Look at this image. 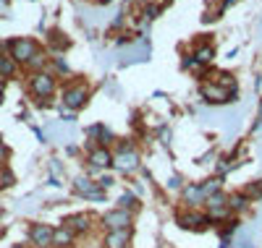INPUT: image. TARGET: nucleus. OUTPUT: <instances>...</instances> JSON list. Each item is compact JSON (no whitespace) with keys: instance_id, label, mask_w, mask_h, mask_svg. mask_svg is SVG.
<instances>
[{"instance_id":"obj_8","label":"nucleus","mask_w":262,"mask_h":248,"mask_svg":"<svg viewBox=\"0 0 262 248\" xmlns=\"http://www.w3.org/2000/svg\"><path fill=\"white\" fill-rule=\"evenodd\" d=\"M202 97L210 102V105H226V102H233L236 94L226 92V89L217 84V81H205L202 84Z\"/></svg>"},{"instance_id":"obj_27","label":"nucleus","mask_w":262,"mask_h":248,"mask_svg":"<svg viewBox=\"0 0 262 248\" xmlns=\"http://www.w3.org/2000/svg\"><path fill=\"white\" fill-rule=\"evenodd\" d=\"M8 157V149H6V141H3V136H0V162H3Z\"/></svg>"},{"instance_id":"obj_23","label":"nucleus","mask_w":262,"mask_h":248,"mask_svg":"<svg viewBox=\"0 0 262 248\" xmlns=\"http://www.w3.org/2000/svg\"><path fill=\"white\" fill-rule=\"evenodd\" d=\"M45 63H48V55H45V53H37V55H34V58H32L27 65H29V68H32L34 73H39L42 68H45Z\"/></svg>"},{"instance_id":"obj_21","label":"nucleus","mask_w":262,"mask_h":248,"mask_svg":"<svg viewBox=\"0 0 262 248\" xmlns=\"http://www.w3.org/2000/svg\"><path fill=\"white\" fill-rule=\"evenodd\" d=\"M139 207V199L134 196V193H123L121 199H118V209H126V212H134Z\"/></svg>"},{"instance_id":"obj_31","label":"nucleus","mask_w":262,"mask_h":248,"mask_svg":"<svg viewBox=\"0 0 262 248\" xmlns=\"http://www.w3.org/2000/svg\"><path fill=\"white\" fill-rule=\"evenodd\" d=\"M259 115H262V105H259Z\"/></svg>"},{"instance_id":"obj_16","label":"nucleus","mask_w":262,"mask_h":248,"mask_svg":"<svg viewBox=\"0 0 262 248\" xmlns=\"http://www.w3.org/2000/svg\"><path fill=\"white\" fill-rule=\"evenodd\" d=\"M200 188H202V193H205V199H210V196H215V193H221L223 191V178H210V180H205V183H200Z\"/></svg>"},{"instance_id":"obj_10","label":"nucleus","mask_w":262,"mask_h":248,"mask_svg":"<svg viewBox=\"0 0 262 248\" xmlns=\"http://www.w3.org/2000/svg\"><path fill=\"white\" fill-rule=\"evenodd\" d=\"M92 225H95V219H92V214H86V212H79V214H71V217L63 219V228H69V230L76 233V235L90 233Z\"/></svg>"},{"instance_id":"obj_22","label":"nucleus","mask_w":262,"mask_h":248,"mask_svg":"<svg viewBox=\"0 0 262 248\" xmlns=\"http://www.w3.org/2000/svg\"><path fill=\"white\" fill-rule=\"evenodd\" d=\"M242 193H244L249 201H252V199H262V180H254V183H249Z\"/></svg>"},{"instance_id":"obj_5","label":"nucleus","mask_w":262,"mask_h":248,"mask_svg":"<svg viewBox=\"0 0 262 248\" xmlns=\"http://www.w3.org/2000/svg\"><path fill=\"white\" fill-rule=\"evenodd\" d=\"M113 167L121 170V172L137 170V167H139V152L131 146V144H123V146L118 149V154L113 157Z\"/></svg>"},{"instance_id":"obj_13","label":"nucleus","mask_w":262,"mask_h":248,"mask_svg":"<svg viewBox=\"0 0 262 248\" xmlns=\"http://www.w3.org/2000/svg\"><path fill=\"white\" fill-rule=\"evenodd\" d=\"M90 165H92V170H105V167H111V165H113L111 149H107V146H95V149L90 152Z\"/></svg>"},{"instance_id":"obj_4","label":"nucleus","mask_w":262,"mask_h":248,"mask_svg":"<svg viewBox=\"0 0 262 248\" xmlns=\"http://www.w3.org/2000/svg\"><path fill=\"white\" fill-rule=\"evenodd\" d=\"M86 100H90V89H86V84H69L63 92V105L69 110H81L86 105Z\"/></svg>"},{"instance_id":"obj_12","label":"nucleus","mask_w":262,"mask_h":248,"mask_svg":"<svg viewBox=\"0 0 262 248\" xmlns=\"http://www.w3.org/2000/svg\"><path fill=\"white\" fill-rule=\"evenodd\" d=\"M131 235H134V230H113V233H105L102 245H105V248H128V245H131Z\"/></svg>"},{"instance_id":"obj_1","label":"nucleus","mask_w":262,"mask_h":248,"mask_svg":"<svg viewBox=\"0 0 262 248\" xmlns=\"http://www.w3.org/2000/svg\"><path fill=\"white\" fill-rule=\"evenodd\" d=\"M8 50H11L8 55L16 60V65H18V63L27 65V63L39 53V44H37L34 39H29V37H18V39H11V42H8Z\"/></svg>"},{"instance_id":"obj_7","label":"nucleus","mask_w":262,"mask_h":248,"mask_svg":"<svg viewBox=\"0 0 262 248\" xmlns=\"http://www.w3.org/2000/svg\"><path fill=\"white\" fill-rule=\"evenodd\" d=\"M176 222H179V228H184V230H205L207 225H210L207 214L196 212V209H184V212H179V214H176Z\"/></svg>"},{"instance_id":"obj_19","label":"nucleus","mask_w":262,"mask_h":248,"mask_svg":"<svg viewBox=\"0 0 262 248\" xmlns=\"http://www.w3.org/2000/svg\"><path fill=\"white\" fill-rule=\"evenodd\" d=\"M223 207H228V193H215V196H210V199H205V209L207 212H212V209H223Z\"/></svg>"},{"instance_id":"obj_15","label":"nucleus","mask_w":262,"mask_h":248,"mask_svg":"<svg viewBox=\"0 0 262 248\" xmlns=\"http://www.w3.org/2000/svg\"><path fill=\"white\" fill-rule=\"evenodd\" d=\"M247 207H249V199H247L242 191L228 193V209H231V214H233V212H244Z\"/></svg>"},{"instance_id":"obj_9","label":"nucleus","mask_w":262,"mask_h":248,"mask_svg":"<svg viewBox=\"0 0 262 248\" xmlns=\"http://www.w3.org/2000/svg\"><path fill=\"white\" fill-rule=\"evenodd\" d=\"M74 191L84 199H92V201H102L105 199V191L97 186V180L92 178H76L74 180Z\"/></svg>"},{"instance_id":"obj_30","label":"nucleus","mask_w":262,"mask_h":248,"mask_svg":"<svg viewBox=\"0 0 262 248\" xmlns=\"http://www.w3.org/2000/svg\"><path fill=\"white\" fill-rule=\"evenodd\" d=\"M8 248H24V245H8Z\"/></svg>"},{"instance_id":"obj_6","label":"nucleus","mask_w":262,"mask_h":248,"mask_svg":"<svg viewBox=\"0 0 262 248\" xmlns=\"http://www.w3.org/2000/svg\"><path fill=\"white\" fill-rule=\"evenodd\" d=\"M53 233H55V228L48 222L29 225V240L34 243V248H53Z\"/></svg>"},{"instance_id":"obj_2","label":"nucleus","mask_w":262,"mask_h":248,"mask_svg":"<svg viewBox=\"0 0 262 248\" xmlns=\"http://www.w3.org/2000/svg\"><path fill=\"white\" fill-rule=\"evenodd\" d=\"M29 92L37 97V100H48L55 94V76L48 73V71H39V73H32L29 79Z\"/></svg>"},{"instance_id":"obj_26","label":"nucleus","mask_w":262,"mask_h":248,"mask_svg":"<svg viewBox=\"0 0 262 248\" xmlns=\"http://www.w3.org/2000/svg\"><path fill=\"white\" fill-rule=\"evenodd\" d=\"M144 13H147V18H158L160 8H158V6H147V11H144Z\"/></svg>"},{"instance_id":"obj_14","label":"nucleus","mask_w":262,"mask_h":248,"mask_svg":"<svg viewBox=\"0 0 262 248\" xmlns=\"http://www.w3.org/2000/svg\"><path fill=\"white\" fill-rule=\"evenodd\" d=\"M76 243V233H71L69 228H55V233H53V248H71Z\"/></svg>"},{"instance_id":"obj_18","label":"nucleus","mask_w":262,"mask_h":248,"mask_svg":"<svg viewBox=\"0 0 262 248\" xmlns=\"http://www.w3.org/2000/svg\"><path fill=\"white\" fill-rule=\"evenodd\" d=\"M16 73V60L6 53H0V79H8Z\"/></svg>"},{"instance_id":"obj_17","label":"nucleus","mask_w":262,"mask_h":248,"mask_svg":"<svg viewBox=\"0 0 262 248\" xmlns=\"http://www.w3.org/2000/svg\"><path fill=\"white\" fill-rule=\"evenodd\" d=\"M50 47L53 50H58V53H63V50H69L71 47V39H66V34L63 32H50Z\"/></svg>"},{"instance_id":"obj_28","label":"nucleus","mask_w":262,"mask_h":248,"mask_svg":"<svg viewBox=\"0 0 262 248\" xmlns=\"http://www.w3.org/2000/svg\"><path fill=\"white\" fill-rule=\"evenodd\" d=\"M233 3H236V0H223V6H221V8H228V6H233Z\"/></svg>"},{"instance_id":"obj_11","label":"nucleus","mask_w":262,"mask_h":248,"mask_svg":"<svg viewBox=\"0 0 262 248\" xmlns=\"http://www.w3.org/2000/svg\"><path fill=\"white\" fill-rule=\"evenodd\" d=\"M181 199H184L186 209L205 207V193H202V188L196 186V183H189V186H184V191H181Z\"/></svg>"},{"instance_id":"obj_3","label":"nucleus","mask_w":262,"mask_h":248,"mask_svg":"<svg viewBox=\"0 0 262 248\" xmlns=\"http://www.w3.org/2000/svg\"><path fill=\"white\" fill-rule=\"evenodd\" d=\"M131 212H126V209H111V212H105L102 214V228L107 230V233H113V230H131Z\"/></svg>"},{"instance_id":"obj_20","label":"nucleus","mask_w":262,"mask_h":248,"mask_svg":"<svg viewBox=\"0 0 262 248\" xmlns=\"http://www.w3.org/2000/svg\"><path fill=\"white\" fill-rule=\"evenodd\" d=\"M212 55H215L212 44H205V47H196V53H194L191 58H194V63H200V65H207V63L212 60Z\"/></svg>"},{"instance_id":"obj_24","label":"nucleus","mask_w":262,"mask_h":248,"mask_svg":"<svg viewBox=\"0 0 262 248\" xmlns=\"http://www.w3.org/2000/svg\"><path fill=\"white\" fill-rule=\"evenodd\" d=\"M8 186H13V175L8 170H3V175H0V188H8Z\"/></svg>"},{"instance_id":"obj_29","label":"nucleus","mask_w":262,"mask_h":248,"mask_svg":"<svg viewBox=\"0 0 262 248\" xmlns=\"http://www.w3.org/2000/svg\"><path fill=\"white\" fill-rule=\"evenodd\" d=\"M97 6H107V3H113V0H95Z\"/></svg>"},{"instance_id":"obj_25","label":"nucleus","mask_w":262,"mask_h":248,"mask_svg":"<svg viewBox=\"0 0 262 248\" xmlns=\"http://www.w3.org/2000/svg\"><path fill=\"white\" fill-rule=\"evenodd\" d=\"M97 186H100L102 191H105V188H111V186H113V178H107V175H105V178H100V180H97Z\"/></svg>"}]
</instances>
